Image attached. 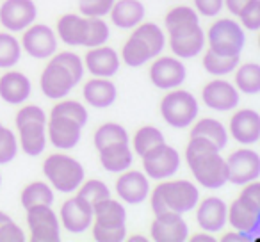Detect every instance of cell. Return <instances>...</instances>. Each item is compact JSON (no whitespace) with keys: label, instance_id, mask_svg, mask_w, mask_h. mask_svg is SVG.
<instances>
[{"label":"cell","instance_id":"obj_1","mask_svg":"<svg viewBox=\"0 0 260 242\" xmlns=\"http://www.w3.org/2000/svg\"><path fill=\"white\" fill-rule=\"evenodd\" d=\"M187 164L192 175L207 189H219L226 184V164L219 148L205 137H191L187 146Z\"/></svg>","mask_w":260,"mask_h":242},{"label":"cell","instance_id":"obj_2","mask_svg":"<svg viewBox=\"0 0 260 242\" xmlns=\"http://www.w3.org/2000/svg\"><path fill=\"white\" fill-rule=\"evenodd\" d=\"M200 192L191 182L175 180L157 185L152 196V209L155 216L160 214H184L198 205Z\"/></svg>","mask_w":260,"mask_h":242},{"label":"cell","instance_id":"obj_3","mask_svg":"<svg viewBox=\"0 0 260 242\" xmlns=\"http://www.w3.org/2000/svg\"><path fill=\"white\" fill-rule=\"evenodd\" d=\"M43 171L50 184L61 192L75 191L84 180V167L80 162L61 153L48 157L43 164Z\"/></svg>","mask_w":260,"mask_h":242},{"label":"cell","instance_id":"obj_4","mask_svg":"<svg viewBox=\"0 0 260 242\" xmlns=\"http://www.w3.org/2000/svg\"><path fill=\"white\" fill-rule=\"evenodd\" d=\"M160 112L168 125L175 128H185L198 116V101L187 91H173L164 96Z\"/></svg>","mask_w":260,"mask_h":242},{"label":"cell","instance_id":"obj_5","mask_svg":"<svg viewBox=\"0 0 260 242\" xmlns=\"http://www.w3.org/2000/svg\"><path fill=\"white\" fill-rule=\"evenodd\" d=\"M244 30L232 20H219L209 30L210 50L219 55H239L244 48Z\"/></svg>","mask_w":260,"mask_h":242},{"label":"cell","instance_id":"obj_6","mask_svg":"<svg viewBox=\"0 0 260 242\" xmlns=\"http://www.w3.org/2000/svg\"><path fill=\"white\" fill-rule=\"evenodd\" d=\"M170 32V47L175 55L182 59H189L198 55L203 50L205 36L200 27V22H185L168 29Z\"/></svg>","mask_w":260,"mask_h":242},{"label":"cell","instance_id":"obj_7","mask_svg":"<svg viewBox=\"0 0 260 242\" xmlns=\"http://www.w3.org/2000/svg\"><path fill=\"white\" fill-rule=\"evenodd\" d=\"M27 223L30 228V240L32 242L61 240L59 221L50 205H36L27 209Z\"/></svg>","mask_w":260,"mask_h":242},{"label":"cell","instance_id":"obj_8","mask_svg":"<svg viewBox=\"0 0 260 242\" xmlns=\"http://www.w3.org/2000/svg\"><path fill=\"white\" fill-rule=\"evenodd\" d=\"M143 167L146 175L153 180L173 177L180 167V155L175 148L168 145H159L143 155Z\"/></svg>","mask_w":260,"mask_h":242},{"label":"cell","instance_id":"obj_9","mask_svg":"<svg viewBox=\"0 0 260 242\" xmlns=\"http://www.w3.org/2000/svg\"><path fill=\"white\" fill-rule=\"evenodd\" d=\"M226 164V182L235 185H244L260 177V157L253 150H237L234 152Z\"/></svg>","mask_w":260,"mask_h":242},{"label":"cell","instance_id":"obj_10","mask_svg":"<svg viewBox=\"0 0 260 242\" xmlns=\"http://www.w3.org/2000/svg\"><path fill=\"white\" fill-rule=\"evenodd\" d=\"M226 221H230L239 233L251 240L260 228V203H253L239 196L237 201L232 203L230 210H226Z\"/></svg>","mask_w":260,"mask_h":242},{"label":"cell","instance_id":"obj_11","mask_svg":"<svg viewBox=\"0 0 260 242\" xmlns=\"http://www.w3.org/2000/svg\"><path fill=\"white\" fill-rule=\"evenodd\" d=\"M36 20L32 0H6L0 8V22L9 30H23Z\"/></svg>","mask_w":260,"mask_h":242},{"label":"cell","instance_id":"obj_12","mask_svg":"<svg viewBox=\"0 0 260 242\" xmlns=\"http://www.w3.org/2000/svg\"><path fill=\"white\" fill-rule=\"evenodd\" d=\"M62 226L72 233H82L93 221V205L82 198H72L61 209Z\"/></svg>","mask_w":260,"mask_h":242},{"label":"cell","instance_id":"obj_13","mask_svg":"<svg viewBox=\"0 0 260 242\" xmlns=\"http://www.w3.org/2000/svg\"><path fill=\"white\" fill-rule=\"evenodd\" d=\"M150 79L159 89H175L185 80V68L173 57H160L150 68Z\"/></svg>","mask_w":260,"mask_h":242},{"label":"cell","instance_id":"obj_14","mask_svg":"<svg viewBox=\"0 0 260 242\" xmlns=\"http://www.w3.org/2000/svg\"><path fill=\"white\" fill-rule=\"evenodd\" d=\"M23 48L27 54L36 59L50 57L57 48V40L55 34L52 32L50 27L47 25H32L23 34Z\"/></svg>","mask_w":260,"mask_h":242},{"label":"cell","instance_id":"obj_15","mask_svg":"<svg viewBox=\"0 0 260 242\" xmlns=\"http://www.w3.org/2000/svg\"><path fill=\"white\" fill-rule=\"evenodd\" d=\"M187 233V224L182 219V214H160L152 224V237L157 242H184Z\"/></svg>","mask_w":260,"mask_h":242},{"label":"cell","instance_id":"obj_16","mask_svg":"<svg viewBox=\"0 0 260 242\" xmlns=\"http://www.w3.org/2000/svg\"><path fill=\"white\" fill-rule=\"evenodd\" d=\"M80 127L77 121L64 116H52L50 123H48V137L55 148L61 150H72L80 141Z\"/></svg>","mask_w":260,"mask_h":242},{"label":"cell","instance_id":"obj_17","mask_svg":"<svg viewBox=\"0 0 260 242\" xmlns=\"http://www.w3.org/2000/svg\"><path fill=\"white\" fill-rule=\"evenodd\" d=\"M73 86H75V80L72 79V75L54 61L45 68L41 75V91L45 93V96L54 100L66 96L73 89Z\"/></svg>","mask_w":260,"mask_h":242},{"label":"cell","instance_id":"obj_18","mask_svg":"<svg viewBox=\"0 0 260 242\" xmlns=\"http://www.w3.org/2000/svg\"><path fill=\"white\" fill-rule=\"evenodd\" d=\"M230 132L235 141L242 145H253L260 137V116L251 109L239 111L230 119Z\"/></svg>","mask_w":260,"mask_h":242},{"label":"cell","instance_id":"obj_19","mask_svg":"<svg viewBox=\"0 0 260 242\" xmlns=\"http://www.w3.org/2000/svg\"><path fill=\"white\" fill-rule=\"evenodd\" d=\"M203 101L214 111H230L239 103V93L226 80H212L203 89Z\"/></svg>","mask_w":260,"mask_h":242},{"label":"cell","instance_id":"obj_20","mask_svg":"<svg viewBox=\"0 0 260 242\" xmlns=\"http://www.w3.org/2000/svg\"><path fill=\"white\" fill-rule=\"evenodd\" d=\"M116 191L123 201L130 205H139L146 199L150 192V184L146 177L139 171H128L116 182Z\"/></svg>","mask_w":260,"mask_h":242},{"label":"cell","instance_id":"obj_21","mask_svg":"<svg viewBox=\"0 0 260 242\" xmlns=\"http://www.w3.org/2000/svg\"><path fill=\"white\" fill-rule=\"evenodd\" d=\"M57 32L66 45L72 47H87V34H89V18H80L75 15H66L59 20Z\"/></svg>","mask_w":260,"mask_h":242},{"label":"cell","instance_id":"obj_22","mask_svg":"<svg viewBox=\"0 0 260 242\" xmlns=\"http://www.w3.org/2000/svg\"><path fill=\"white\" fill-rule=\"evenodd\" d=\"M30 82L23 73L9 72L0 79V96L11 105H18L29 98Z\"/></svg>","mask_w":260,"mask_h":242},{"label":"cell","instance_id":"obj_23","mask_svg":"<svg viewBox=\"0 0 260 242\" xmlns=\"http://www.w3.org/2000/svg\"><path fill=\"white\" fill-rule=\"evenodd\" d=\"M86 66L94 77H112L119 70V59L112 48L94 47L87 52Z\"/></svg>","mask_w":260,"mask_h":242},{"label":"cell","instance_id":"obj_24","mask_svg":"<svg viewBox=\"0 0 260 242\" xmlns=\"http://www.w3.org/2000/svg\"><path fill=\"white\" fill-rule=\"evenodd\" d=\"M226 205L219 198H207L198 209V224L205 231H217L226 223Z\"/></svg>","mask_w":260,"mask_h":242},{"label":"cell","instance_id":"obj_25","mask_svg":"<svg viewBox=\"0 0 260 242\" xmlns=\"http://www.w3.org/2000/svg\"><path fill=\"white\" fill-rule=\"evenodd\" d=\"M109 13L112 23L121 29H130L145 18V8L138 0H118V4L114 2Z\"/></svg>","mask_w":260,"mask_h":242},{"label":"cell","instance_id":"obj_26","mask_svg":"<svg viewBox=\"0 0 260 242\" xmlns=\"http://www.w3.org/2000/svg\"><path fill=\"white\" fill-rule=\"evenodd\" d=\"M43 121H30L18 127L20 130V145L27 155H40L47 145V134H45Z\"/></svg>","mask_w":260,"mask_h":242},{"label":"cell","instance_id":"obj_27","mask_svg":"<svg viewBox=\"0 0 260 242\" xmlns=\"http://www.w3.org/2000/svg\"><path fill=\"white\" fill-rule=\"evenodd\" d=\"M116 86L105 79H93L84 86V98L89 105L96 109H105L114 103Z\"/></svg>","mask_w":260,"mask_h":242},{"label":"cell","instance_id":"obj_28","mask_svg":"<svg viewBox=\"0 0 260 242\" xmlns=\"http://www.w3.org/2000/svg\"><path fill=\"white\" fill-rule=\"evenodd\" d=\"M100 162L104 169L111 171V173L125 171L132 164V152L128 148V143H119V145H111L102 148Z\"/></svg>","mask_w":260,"mask_h":242},{"label":"cell","instance_id":"obj_29","mask_svg":"<svg viewBox=\"0 0 260 242\" xmlns=\"http://www.w3.org/2000/svg\"><path fill=\"white\" fill-rule=\"evenodd\" d=\"M93 217L94 223L102 226H121L125 224L126 212L118 201L107 198L93 205Z\"/></svg>","mask_w":260,"mask_h":242},{"label":"cell","instance_id":"obj_30","mask_svg":"<svg viewBox=\"0 0 260 242\" xmlns=\"http://www.w3.org/2000/svg\"><path fill=\"white\" fill-rule=\"evenodd\" d=\"M191 137H205V139H209L210 143H214L219 150H223L228 143V134H226V130H224V127L219 121L210 119V118L202 119V121H198V123L194 125V128H192V132H191Z\"/></svg>","mask_w":260,"mask_h":242},{"label":"cell","instance_id":"obj_31","mask_svg":"<svg viewBox=\"0 0 260 242\" xmlns=\"http://www.w3.org/2000/svg\"><path fill=\"white\" fill-rule=\"evenodd\" d=\"M153 55V52L150 50V47L141 40L138 38L136 34L130 36V40L125 43L123 47V61L130 66V68H138V66L145 64L146 61H150Z\"/></svg>","mask_w":260,"mask_h":242},{"label":"cell","instance_id":"obj_32","mask_svg":"<svg viewBox=\"0 0 260 242\" xmlns=\"http://www.w3.org/2000/svg\"><path fill=\"white\" fill-rule=\"evenodd\" d=\"M239 64V55H219L214 50H210L205 54V59H203V66L205 70L210 73V75H228L232 73Z\"/></svg>","mask_w":260,"mask_h":242},{"label":"cell","instance_id":"obj_33","mask_svg":"<svg viewBox=\"0 0 260 242\" xmlns=\"http://www.w3.org/2000/svg\"><path fill=\"white\" fill-rule=\"evenodd\" d=\"M54 201V192L43 182H34V184L27 185L22 192V205L25 209L36 205H52Z\"/></svg>","mask_w":260,"mask_h":242},{"label":"cell","instance_id":"obj_34","mask_svg":"<svg viewBox=\"0 0 260 242\" xmlns=\"http://www.w3.org/2000/svg\"><path fill=\"white\" fill-rule=\"evenodd\" d=\"M235 82L242 93L256 94L260 91V66L256 62L242 64L235 75Z\"/></svg>","mask_w":260,"mask_h":242},{"label":"cell","instance_id":"obj_35","mask_svg":"<svg viewBox=\"0 0 260 242\" xmlns=\"http://www.w3.org/2000/svg\"><path fill=\"white\" fill-rule=\"evenodd\" d=\"M119 143H128V134L118 123H105L94 134V146L100 152L102 148L111 145H119Z\"/></svg>","mask_w":260,"mask_h":242},{"label":"cell","instance_id":"obj_36","mask_svg":"<svg viewBox=\"0 0 260 242\" xmlns=\"http://www.w3.org/2000/svg\"><path fill=\"white\" fill-rule=\"evenodd\" d=\"M164 143V135L160 134V130H157L155 127H143L138 130L134 137V148L139 155H145L146 152H150L155 146L162 145Z\"/></svg>","mask_w":260,"mask_h":242},{"label":"cell","instance_id":"obj_37","mask_svg":"<svg viewBox=\"0 0 260 242\" xmlns=\"http://www.w3.org/2000/svg\"><path fill=\"white\" fill-rule=\"evenodd\" d=\"M20 45L11 34H0V68H11L20 59Z\"/></svg>","mask_w":260,"mask_h":242},{"label":"cell","instance_id":"obj_38","mask_svg":"<svg viewBox=\"0 0 260 242\" xmlns=\"http://www.w3.org/2000/svg\"><path fill=\"white\" fill-rule=\"evenodd\" d=\"M134 34L138 38H141V40L148 45L150 50L153 52V55H159L160 50L164 48V43H166L162 30H160L155 23H145V25L139 27Z\"/></svg>","mask_w":260,"mask_h":242},{"label":"cell","instance_id":"obj_39","mask_svg":"<svg viewBox=\"0 0 260 242\" xmlns=\"http://www.w3.org/2000/svg\"><path fill=\"white\" fill-rule=\"evenodd\" d=\"M52 116H64V118L77 121L80 127L87 123V111L79 101H61L52 109Z\"/></svg>","mask_w":260,"mask_h":242},{"label":"cell","instance_id":"obj_40","mask_svg":"<svg viewBox=\"0 0 260 242\" xmlns=\"http://www.w3.org/2000/svg\"><path fill=\"white\" fill-rule=\"evenodd\" d=\"M79 198L86 199L87 203L94 205V203L102 201V199L111 198V191L107 189V185L100 180H89L82 185V189L79 191Z\"/></svg>","mask_w":260,"mask_h":242},{"label":"cell","instance_id":"obj_41","mask_svg":"<svg viewBox=\"0 0 260 242\" xmlns=\"http://www.w3.org/2000/svg\"><path fill=\"white\" fill-rule=\"evenodd\" d=\"M16 152H18V145H16L15 134L0 125V164H9L16 157Z\"/></svg>","mask_w":260,"mask_h":242},{"label":"cell","instance_id":"obj_42","mask_svg":"<svg viewBox=\"0 0 260 242\" xmlns=\"http://www.w3.org/2000/svg\"><path fill=\"white\" fill-rule=\"evenodd\" d=\"M54 62H57V64H61L62 68L66 70V72L72 75V79L75 80V84L79 82L80 79H82L84 75V66L82 62H80V57L75 54H72V52H61L59 55H55L54 57Z\"/></svg>","mask_w":260,"mask_h":242},{"label":"cell","instance_id":"obj_43","mask_svg":"<svg viewBox=\"0 0 260 242\" xmlns=\"http://www.w3.org/2000/svg\"><path fill=\"white\" fill-rule=\"evenodd\" d=\"M114 0H80L79 9L84 16L89 18H102L111 11Z\"/></svg>","mask_w":260,"mask_h":242},{"label":"cell","instance_id":"obj_44","mask_svg":"<svg viewBox=\"0 0 260 242\" xmlns=\"http://www.w3.org/2000/svg\"><path fill=\"white\" fill-rule=\"evenodd\" d=\"M125 224L121 226H102V224L94 223L93 235L98 242H121L125 238Z\"/></svg>","mask_w":260,"mask_h":242},{"label":"cell","instance_id":"obj_45","mask_svg":"<svg viewBox=\"0 0 260 242\" xmlns=\"http://www.w3.org/2000/svg\"><path fill=\"white\" fill-rule=\"evenodd\" d=\"M185 22H200L196 11L191 8H187V6H180V8L171 9L166 16L168 29H171V27H175V25H180V23H185Z\"/></svg>","mask_w":260,"mask_h":242},{"label":"cell","instance_id":"obj_46","mask_svg":"<svg viewBox=\"0 0 260 242\" xmlns=\"http://www.w3.org/2000/svg\"><path fill=\"white\" fill-rule=\"evenodd\" d=\"M242 25L249 30H258L260 29V0H253L251 4L239 15Z\"/></svg>","mask_w":260,"mask_h":242},{"label":"cell","instance_id":"obj_47","mask_svg":"<svg viewBox=\"0 0 260 242\" xmlns=\"http://www.w3.org/2000/svg\"><path fill=\"white\" fill-rule=\"evenodd\" d=\"M30 121H43V123H47V116L36 105H27L16 116V127H20L23 123H30Z\"/></svg>","mask_w":260,"mask_h":242},{"label":"cell","instance_id":"obj_48","mask_svg":"<svg viewBox=\"0 0 260 242\" xmlns=\"http://www.w3.org/2000/svg\"><path fill=\"white\" fill-rule=\"evenodd\" d=\"M25 235H23L22 228L16 226L13 221H8L0 226V242H23Z\"/></svg>","mask_w":260,"mask_h":242},{"label":"cell","instance_id":"obj_49","mask_svg":"<svg viewBox=\"0 0 260 242\" xmlns=\"http://www.w3.org/2000/svg\"><path fill=\"white\" fill-rule=\"evenodd\" d=\"M194 4L203 16H216L223 9V0H194Z\"/></svg>","mask_w":260,"mask_h":242},{"label":"cell","instance_id":"obj_50","mask_svg":"<svg viewBox=\"0 0 260 242\" xmlns=\"http://www.w3.org/2000/svg\"><path fill=\"white\" fill-rule=\"evenodd\" d=\"M241 196L253 203H260V184L253 180V184L246 185V189L241 192Z\"/></svg>","mask_w":260,"mask_h":242},{"label":"cell","instance_id":"obj_51","mask_svg":"<svg viewBox=\"0 0 260 242\" xmlns=\"http://www.w3.org/2000/svg\"><path fill=\"white\" fill-rule=\"evenodd\" d=\"M224 4H226L228 11L232 13V15L239 16L242 11H244L246 8H248L249 4H251L253 0H223Z\"/></svg>","mask_w":260,"mask_h":242},{"label":"cell","instance_id":"obj_52","mask_svg":"<svg viewBox=\"0 0 260 242\" xmlns=\"http://www.w3.org/2000/svg\"><path fill=\"white\" fill-rule=\"evenodd\" d=\"M191 240L192 242H214V237H209V235H194Z\"/></svg>","mask_w":260,"mask_h":242},{"label":"cell","instance_id":"obj_53","mask_svg":"<svg viewBox=\"0 0 260 242\" xmlns=\"http://www.w3.org/2000/svg\"><path fill=\"white\" fill-rule=\"evenodd\" d=\"M230 240H248V238L244 237V235H224L223 237V242H230Z\"/></svg>","mask_w":260,"mask_h":242},{"label":"cell","instance_id":"obj_54","mask_svg":"<svg viewBox=\"0 0 260 242\" xmlns=\"http://www.w3.org/2000/svg\"><path fill=\"white\" fill-rule=\"evenodd\" d=\"M8 221H11V217L8 216V214H4V212H0V226L4 223H8Z\"/></svg>","mask_w":260,"mask_h":242},{"label":"cell","instance_id":"obj_55","mask_svg":"<svg viewBox=\"0 0 260 242\" xmlns=\"http://www.w3.org/2000/svg\"><path fill=\"white\" fill-rule=\"evenodd\" d=\"M146 242V238L145 237H132V238H130V242Z\"/></svg>","mask_w":260,"mask_h":242}]
</instances>
